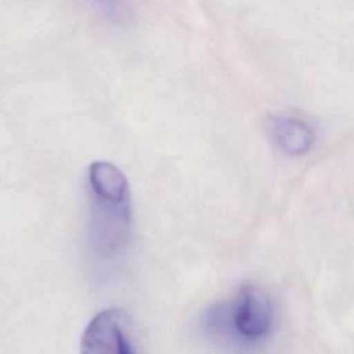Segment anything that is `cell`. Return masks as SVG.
Listing matches in <instances>:
<instances>
[{
	"mask_svg": "<svg viewBox=\"0 0 354 354\" xmlns=\"http://www.w3.org/2000/svg\"><path fill=\"white\" fill-rule=\"evenodd\" d=\"M278 311L272 296L260 285L245 283L230 299L213 304L203 317L205 332L224 347L252 354L275 335Z\"/></svg>",
	"mask_w": 354,
	"mask_h": 354,
	"instance_id": "obj_1",
	"label": "cell"
},
{
	"mask_svg": "<svg viewBox=\"0 0 354 354\" xmlns=\"http://www.w3.org/2000/svg\"><path fill=\"white\" fill-rule=\"evenodd\" d=\"M129 196L113 198L90 192V241L102 260H109L126 245L130 234Z\"/></svg>",
	"mask_w": 354,
	"mask_h": 354,
	"instance_id": "obj_2",
	"label": "cell"
},
{
	"mask_svg": "<svg viewBox=\"0 0 354 354\" xmlns=\"http://www.w3.org/2000/svg\"><path fill=\"white\" fill-rule=\"evenodd\" d=\"M82 354H136L123 317L115 308L98 313L86 326L82 336Z\"/></svg>",
	"mask_w": 354,
	"mask_h": 354,
	"instance_id": "obj_3",
	"label": "cell"
},
{
	"mask_svg": "<svg viewBox=\"0 0 354 354\" xmlns=\"http://www.w3.org/2000/svg\"><path fill=\"white\" fill-rule=\"evenodd\" d=\"M277 147L289 156L307 152L314 141V133L308 123L296 116H277L270 126Z\"/></svg>",
	"mask_w": 354,
	"mask_h": 354,
	"instance_id": "obj_4",
	"label": "cell"
}]
</instances>
